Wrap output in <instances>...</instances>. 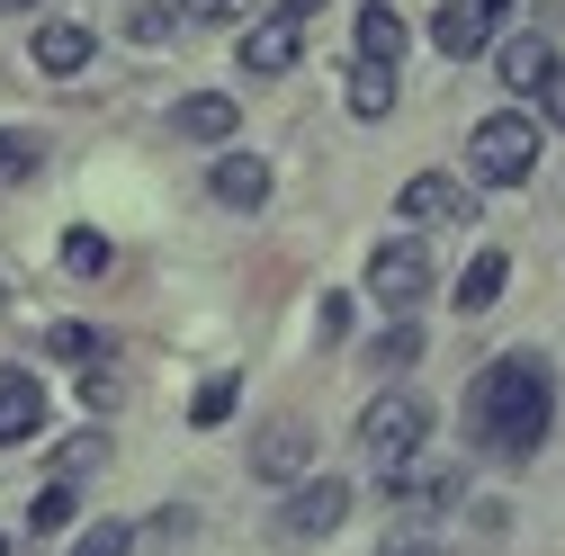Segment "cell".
Listing matches in <instances>:
<instances>
[{
  "label": "cell",
  "mask_w": 565,
  "mask_h": 556,
  "mask_svg": "<svg viewBox=\"0 0 565 556\" xmlns=\"http://www.w3.org/2000/svg\"><path fill=\"white\" fill-rule=\"evenodd\" d=\"M36 423H45V386L28 368H0V449L36 440Z\"/></svg>",
  "instance_id": "cell-11"
},
{
  "label": "cell",
  "mask_w": 565,
  "mask_h": 556,
  "mask_svg": "<svg viewBox=\"0 0 565 556\" xmlns=\"http://www.w3.org/2000/svg\"><path fill=\"white\" fill-rule=\"evenodd\" d=\"M315 10H323V0H278V10L234 45V63H243V82H278V73H288V63L306 54V28H315Z\"/></svg>",
  "instance_id": "cell-4"
},
{
  "label": "cell",
  "mask_w": 565,
  "mask_h": 556,
  "mask_svg": "<svg viewBox=\"0 0 565 556\" xmlns=\"http://www.w3.org/2000/svg\"><path fill=\"white\" fill-rule=\"evenodd\" d=\"M467 171H476L484 189H521V180L539 171V117H521V108L484 117V126L467 135Z\"/></svg>",
  "instance_id": "cell-2"
},
{
  "label": "cell",
  "mask_w": 565,
  "mask_h": 556,
  "mask_svg": "<svg viewBox=\"0 0 565 556\" xmlns=\"http://www.w3.org/2000/svg\"><path fill=\"white\" fill-rule=\"evenodd\" d=\"M63 269H82V278H99V269H108V243H99V234H73V243H63Z\"/></svg>",
  "instance_id": "cell-23"
},
{
  "label": "cell",
  "mask_w": 565,
  "mask_h": 556,
  "mask_svg": "<svg viewBox=\"0 0 565 556\" xmlns=\"http://www.w3.org/2000/svg\"><path fill=\"white\" fill-rule=\"evenodd\" d=\"M45 351H54V360H108V341H99V332H82V323H54Z\"/></svg>",
  "instance_id": "cell-22"
},
{
  "label": "cell",
  "mask_w": 565,
  "mask_h": 556,
  "mask_svg": "<svg viewBox=\"0 0 565 556\" xmlns=\"http://www.w3.org/2000/svg\"><path fill=\"white\" fill-rule=\"evenodd\" d=\"M413 360H422V323H413V314H395V323L369 341V368H386V377H395V368H413Z\"/></svg>",
  "instance_id": "cell-18"
},
{
  "label": "cell",
  "mask_w": 565,
  "mask_h": 556,
  "mask_svg": "<svg viewBox=\"0 0 565 556\" xmlns=\"http://www.w3.org/2000/svg\"><path fill=\"white\" fill-rule=\"evenodd\" d=\"M36 162H45V145L28 126H0V189H19V180H36Z\"/></svg>",
  "instance_id": "cell-19"
},
{
  "label": "cell",
  "mask_w": 565,
  "mask_h": 556,
  "mask_svg": "<svg viewBox=\"0 0 565 556\" xmlns=\"http://www.w3.org/2000/svg\"><path fill=\"white\" fill-rule=\"evenodd\" d=\"M0 10H36V0H0Z\"/></svg>",
  "instance_id": "cell-28"
},
{
  "label": "cell",
  "mask_w": 565,
  "mask_h": 556,
  "mask_svg": "<svg viewBox=\"0 0 565 556\" xmlns=\"http://www.w3.org/2000/svg\"><path fill=\"white\" fill-rule=\"evenodd\" d=\"M395 216H404V225H476V197H467L458 180H440V171H422V180H404Z\"/></svg>",
  "instance_id": "cell-7"
},
{
  "label": "cell",
  "mask_w": 565,
  "mask_h": 556,
  "mask_svg": "<svg viewBox=\"0 0 565 556\" xmlns=\"http://www.w3.org/2000/svg\"><path fill=\"white\" fill-rule=\"evenodd\" d=\"M82 63H90V28H73V19L36 28V73H82Z\"/></svg>",
  "instance_id": "cell-15"
},
{
  "label": "cell",
  "mask_w": 565,
  "mask_h": 556,
  "mask_svg": "<svg viewBox=\"0 0 565 556\" xmlns=\"http://www.w3.org/2000/svg\"><path fill=\"white\" fill-rule=\"evenodd\" d=\"M350 521V484L341 475H306L288 484V503H278V538H332Z\"/></svg>",
  "instance_id": "cell-6"
},
{
  "label": "cell",
  "mask_w": 565,
  "mask_h": 556,
  "mask_svg": "<svg viewBox=\"0 0 565 556\" xmlns=\"http://www.w3.org/2000/svg\"><path fill=\"white\" fill-rule=\"evenodd\" d=\"M431 45H440L449 63H476V54L493 45V10H484V0H449V10L431 19Z\"/></svg>",
  "instance_id": "cell-10"
},
{
  "label": "cell",
  "mask_w": 565,
  "mask_h": 556,
  "mask_svg": "<svg viewBox=\"0 0 565 556\" xmlns=\"http://www.w3.org/2000/svg\"><path fill=\"white\" fill-rule=\"evenodd\" d=\"M547 117H556V126H565V82H556V90H547Z\"/></svg>",
  "instance_id": "cell-27"
},
{
  "label": "cell",
  "mask_w": 565,
  "mask_h": 556,
  "mask_svg": "<svg viewBox=\"0 0 565 556\" xmlns=\"http://www.w3.org/2000/svg\"><path fill=\"white\" fill-rule=\"evenodd\" d=\"M503 278H512V260H503V252H476V260H467V278H458V314L503 306Z\"/></svg>",
  "instance_id": "cell-16"
},
{
  "label": "cell",
  "mask_w": 565,
  "mask_h": 556,
  "mask_svg": "<svg viewBox=\"0 0 565 556\" xmlns=\"http://www.w3.org/2000/svg\"><path fill=\"white\" fill-rule=\"evenodd\" d=\"M0 556H10V547H0Z\"/></svg>",
  "instance_id": "cell-30"
},
{
  "label": "cell",
  "mask_w": 565,
  "mask_h": 556,
  "mask_svg": "<svg viewBox=\"0 0 565 556\" xmlns=\"http://www.w3.org/2000/svg\"><path fill=\"white\" fill-rule=\"evenodd\" d=\"M422 431H431V404H422L413 386H395V395H377V404L360 413V449H369L377 475L413 467V458H422Z\"/></svg>",
  "instance_id": "cell-3"
},
{
  "label": "cell",
  "mask_w": 565,
  "mask_h": 556,
  "mask_svg": "<svg viewBox=\"0 0 565 556\" xmlns=\"http://www.w3.org/2000/svg\"><path fill=\"white\" fill-rule=\"evenodd\" d=\"M73 512H82V503H73V484H45V494L28 503V530L54 538V530H73Z\"/></svg>",
  "instance_id": "cell-20"
},
{
  "label": "cell",
  "mask_w": 565,
  "mask_h": 556,
  "mask_svg": "<svg viewBox=\"0 0 565 556\" xmlns=\"http://www.w3.org/2000/svg\"><path fill=\"white\" fill-rule=\"evenodd\" d=\"M216 197L252 216V206L269 197V162H260V153H216Z\"/></svg>",
  "instance_id": "cell-14"
},
{
  "label": "cell",
  "mask_w": 565,
  "mask_h": 556,
  "mask_svg": "<svg viewBox=\"0 0 565 556\" xmlns=\"http://www.w3.org/2000/svg\"><path fill=\"white\" fill-rule=\"evenodd\" d=\"M484 10H512V0H484Z\"/></svg>",
  "instance_id": "cell-29"
},
{
  "label": "cell",
  "mask_w": 565,
  "mask_h": 556,
  "mask_svg": "<svg viewBox=\"0 0 565 556\" xmlns=\"http://www.w3.org/2000/svg\"><path fill=\"white\" fill-rule=\"evenodd\" d=\"M404 45H413L404 10H395V0H369V10H360V54H369V63H395V73H404Z\"/></svg>",
  "instance_id": "cell-12"
},
{
  "label": "cell",
  "mask_w": 565,
  "mask_h": 556,
  "mask_svg": "<svg viewBox=\"0 0 565 556\" xmlns=\"http://www.w3.org/2000/svg\"><path fill=\"white\" fill-rule=\"evenodd\" d=\"M386 108H395V63H369V54H360V73H350V117L377 126Z\"/></svg>",
  "instance_id": "cell-17"
},
{
  "label": "cell",
  "mask_w": 565,
  "mask_h": 556,
  "mask_svg": "<svg viewBox=\"0 0 565 556\" xmlns=\"http://www.w3.org/2000/svg\"><path fill=\"white\" fill-rule=\"evenodd\" d=\"M180 10H189V19H198V28H225V19H234V10H243V0H180Z\"/></svg>",
  "instance_id": "cell-26"
},
{
  "label": "cell",
  "mask_w": 565,
  "mask_h": 556,
  "mask_svg": "<svg viewBox=\"0 0 565 556\" xmlns=\"http://www.w3.org/2000/svg\"><path fill=\"white\" fill-rule=\"evenodd\" d=\"M315 332H323V341H341V332H350V297H332V288H323V306H315Z\"/></svg>",
  "instance_id": "cell-25"
},
{
  "label": "cell",
  "mask_w": 565,
  "mask_h": 556,
  "mask_svg": "<svg viewBox=\"0 0 565 556\" xmlns=\"http://www.w3.org/2000/svg\"><path fill=\"white\" fill-rule=\"evenodd\" d=\"M234 99L225 90H198V99H180V135H189V145H234Z\"/></svg>",
  "instance_id": "cell-13"
},
{
  "label": "cell",
  "mask_w": 565,
  "mask_h": 556,
  "mask_svg": "<svg viewBox=\"0 0 565 556\" xmlns=\"http://www.w3.org/2000/svg\"><path fill=\"white\" fill-rule=\"evenodd\" d=\"M556 82H565V63H556L547 36H512V45H503V90H512V99H547Z\"/></svg>",
  "instance_id": "cell-9"
},
{
  "label": "cell",
  "mask_w": 565,
  "mask_h": 556,
  "mask_svg": "<svg viewBox=\"0 0 565 556\" xmlns=\"http://www.w3.org/2000/svg\"><path fill=\"white\" fill-rule=\"evenodd\" d=\"M126 547H135V530H126V521H90L63 556H126Z\"/></svg>",
  "instance_id": "cell-21"
},
{
  "label": "cell",
  "mask_w": 565,
  "mask_h": 556,
  "mask_svg": "<svg viewBox=\"0 0 565 556\" xmlns=\"http://www.w3.org/2000/svg\"><path fill=\"white\" fill-rule=\"evenodd\" d=\"M467 431L484 458H539V440L556 431V368L539 351H503V360H484V377L467 386Z\"/></svg>",
  "instance_id": "cell-1"
},
{
  "label": "cell",
  "mask_w": 565,
  "mask_h": 556,
  "mask_svg": "<svg viewBox=\"0 0 565 556\" xmlns=\"http://www.w3.org/2000/svg\"><path fill=\"white\" fill-rule=\"evenodd\" d=\"M306 467H315V431L306 423H269L252 440V475L260 484H306Z\"/></svg>",
  "instance_id": "cell-8"
},
{
  "label": "cell",
  "mask_w": 565,
  "mask_h": 556,
  "mask_svg": "<svg viewBox=\"0 0 565 556\" xmlns=\"http://www.w3.org/2000/svg\"><path fill=\"white\" fill-rule=\"evenodd\" d=\"M369 297H377L386 314H413L422 297H431V252H422L413 234L377 243V252H369Z\"/></svg>",
  "instance_id": "cell-5"
},
{
  "label": "cell",
  "mask_w": 565,
  "mask_h": 556,
  "mask_svg": "<svg viewBox=\"0 0 565 556\" xmlns=\"http://www.w3.org/2000/svg\"><path fill=\"white\" fill-rule=\"evenodd\" d=\"M225 413H234V377H206V386H198V423H206V431H216V423H225Z\"/></svg>",
  "instance_id": "cell-24"
}]
</instances>
